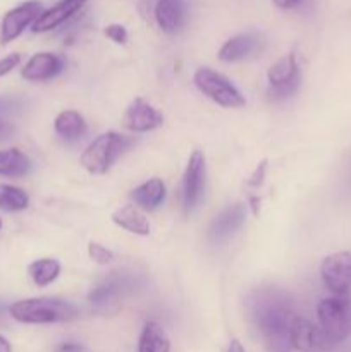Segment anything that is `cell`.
<instances>
[{
  "label": "cell",
  "instance_id": "ffe728a7",
  "mask_svg": "<svg viewBox=\"0 0 351 352\" xmlns=\"http://www.w3.org/2000/svg\"><path fill=\"white\" fill-rule=\"evenodd\" d=\"M54 129L58 138L65 141L81 140L88 131L85 117L76 110H62L54 120Z\"/></svg>",
  "mask_w": 351,
  "mask_h": 352
},
{
  "label": "cell",
  "instance_id": "4dcf8cb0",
  "mask_svg": "<svg viewBox=\"0 0 351 352\" xmlns=\"http://www.w3.org/2000/svg\"><path fill=\"white\" fill-rule=\"evenodd\" d=\"M274 2V6H277L279 9H295V7H298L299 3H301V0H272Z\"/></svg>",
  "mask_w": 351,
  "mask_h": 352
},
{
  "label": "cell",
  "instance_id": "3957f363",
  "mask_svg": "<svg viewBox=\"0 0 351 352\" xmlns=\"http://www.w3.org/2000/svg\"><path fill=\"white\" fill-rule=\"evenodd\" d=\"M133 143V138L123 136L116 131L103 133L86 146V150L79 157V164L88 174L103 175L112 168V165L119 160L124 151L129 150Z\"/></svg>",
  "mask_w": 351,
  "mask_h": 352
},
{
  "label": "cell",
  "instance_id": "f1b7e54d",
  "mask_svg": "<svg viewBox=\"0 0 351 352\" xmlns=\"http://www.w3.org/2000/svg\"><path fill=\"white\" fill-rule=\"evenodd\" d=\"M12 133H14L12 124L7 122V120H3V119H0V141L7 140V138H9Z\"/></svg>",
  "mask_w": 351,
  "mask_h": 352
},
{
  "label": "cell",
  "instance_id": "836d02e7",
  "mask_svg": "<svg viewBox=\"0 0 351 352\" xmlns=\"http://www.w3.org/2000/svg\"><path fill=\"white\" fill-rule=\"evenodd\" d=\"M258 203H260V199H257V198H253V196H251V206H253V213H257Z\"/></svg>",
  "mask_w": 351,
  "mask_h": 352
},
{
  "label": "cell",
  "instance_id": "9c48e42d",
  "mask_svg": "<svg viewBox=\"0 0 351 352\" xmlns=\"http://www.w3.org/2000/svg\"><path fill=\"white\" fill-rule=\"evenodd\" d=\"M41 12H43V7L38 0H28V2L10 9L3 16L2 24H0V43H10L17 36H21L28 26H33Z\"/></svg>",
  "mask_w": 351,
  "mask_h": 352
},
{
  "label": "cell",
  "instance_id": "4316f807",
  "mask_svg": "<svg viewBox=\"0 0 351 352\" xmlns=\"http://www.w3.org/2000/svg\"><path fill=\"white\" fill-rule=\"evenodd\" d=\"M21 64V55L19 54H9L3 58H0V78L6 74H9L10 71L17 67Z\"/></svg>",
  "mask_w": 351,
  "mask_h": 352
},
{
  "label": "cell",
  "instance_id": "1f68e13d",
  "mask_svg": "<svg viewBox=\"0 0 351 352\" xmlns=\"http://www.w3.org/2000/svg\"><path fill=\"white\" fill-rule=\"evenodd\" d=\"M0 352H12V346L6 337L0 336Z\"/></svg>",
  "mask_w": 351,
  "mask_h": 352
},
{
  "label": "cell",
  "instance_id": "cb8c5ba5",
  "mask_svg": "<svg viewBox=\"0 0 351 352\" xmlns=\"http://www.w3.org/2000/svg\"><path fill=\"white\" fill-rule=\"evenodd\" d=\"M30 205V196L21 188L0 184V210L3 212H21Z\"/></svg>",
  "mask_w": 351,
  "mask_h": 352
},
{
  "label": "cell",
  "instance_id": "ba28073f",
  "mask_svg": "<svg viewBox=\"0 0 351 352\" xmlns=\"http://www.w3.org/2000/svg\"><path fill=\"white\" fill-rule=\"evenodd\" d=\"M323 285L334 296H350L351 292V253L339 251L329 254L320 267Z\"/></svg>",
  "mask_w": 351,
  "mask_h": 352
},
{
  "label": "cell",
  "instance_id": "7c38bea8",
  "mask_svg": "<svg viewBox=\"0 0 351 352\" xmlns=\"http://www.w3.org/2000/svg\"><path fill=\"white\" fill-rule=\"evenodd\" d=\"M244 219H246V206H243L241 203L227 206V208L222 210V212L212 220V223H210L209 227L210 243L213 244L226 243L229 237H233L234 234L243 227Z\"/></svg>",
  "mask_w": 351,
  "mask_h": 352
},
{
  "label": "cell",
  "instance_id": "44dd1931",
  "mask_svg": "<svg viewBox=\"0 0 351 352\" xmlns=\"http://www.w3.org/2000/svg\"><path fill=\"white\" fill-rule=\"evenodd\" d=\"M138 352H171V340L157 322H148L143 327Z\"/></svg>",
  "mask_w": 351,
  "mask_h": 352
},
{
  "label": "cell",
  "instance_id": "83f0119b",
  "mask_svg": "<svg viewBox=\"0 0 351 352\" xmlns=\"http://www.w3.org/2000/svg\"><path fill=\"white\" fill-rule=\"evenodd\" d=\"M265 170H267V160H264L258 164V167L255 168V172L251 174V177L248 179V186H251V188H258V186H262V182H264V179H265Z\"/></svg>",
  "mask_w": 351,
  "mask_h": 352
},
{
  "label": "cell",
  "instance_id": "d6986e66",
  "mask_svg": "<svg viewBox=\"0 0 351 352\" xmlns=\"http://www.w3.org/2000/svg\"><path fill=\"white\" fill-rule=\"evenodd\" d=\"M165 195H167V191H165V184L162 182V179L153 177L134 188L131 192V198H133L134 205L140 206L143 212H151L164 203Z\"/></svg>",
  "mask_w": 351,
  "mask_h": 352
},
{
  "label": "cell",
  "instance_id": "7402d4cb",
  "mask_svg": "<svg viewBox=\"0 0 351 352\" xmlns=\"http://www.w3.org/2000/svg\"><path fill=\"white\" fill-rule=\"evenodd\" d=\"M31 170V160L17 148L0 151V175L21 177Z\"/></svg>",
  "mask_w": 351,
  "mask_h": 352
},
{
  "label": "cell",
  "instance_id": "f546056e",
  "mask_svg": "<svg viewBox=\"0 0 351 352\" xmlns=\"http://www.w3.org/2000/svg\"><path fill=\"white\" fill-rule=\"evenodd\" d=\"M55 352H88L85 349L83 346H79V344H62V346H58L57 349H55Z\"/></svg>",
  "mask_w": 351,
  "mask_h": 352
},
{
  "label": "cell",
  "instance_id": "30bf717a",
  "mask_svg": "<svg viewBox=\"0 0 351 352\" xmlns=\"http://www.w3.org/2000/svg\"><path fill=\"white\" fill-rule=\"evenodd\" d=\"M289 340H291L292 349L299 352H326L332 346L320 327L313 325L310 320L299 315H296L292 320Z\"/></svg>",
  "mask_w": 351,
  "mask_h": 352
},
{
  "label": "cell",
  "instance_id": "9a60e30c",
  "mask_svg": "<svg viewBox=\"0 0 351 352\" xmlns=\"http://www.w3.org/2000/svg\"><path fill=\"white\" fill-rule=\"evenodd\" d=\"M86 2L88 0H61L50 9L43 10L40 17L33 23L31 30H33V33H47V31L55 30L67 19H71L76 12H79Z\"/></svg>",
  "mask_w": 351,
  "mask_h": 352
},
{
  "label": "cell",
  "instance_id": "52a82bcc",
  "mask_svg": "<svg viewBox=\"0 0 351 352\" xmlns=\"http://www.w3.org/2000/svg\"><path fill=\"white\" fill-rule=\"evenodd\" d=\"M205 155H203V151L195 150L189 157L184 175H182V208H184V213H191L198 206L203 191H205Z\"/></svg>",
  "mask_w": 351,
  "mask_h": 352
},
{
  "label": "cell",
  "instance_id": "6da1fadb",
  "mask_svg": "<svg viewBox=\"0 0 351 352\" xmlns=\"http://www.w3.org/2000/svg\"><path fill=\"white\" fill-rule=\"evenodd\" d=\"M246 309L268 352L291 351L289 333L296 311L291 298L284 291L279 287L255 289L248 294Z\"/></svg>",
  "mask_w": 351,
  "mask_h": 352
},
{
  "label": "cell",
  "instance_id": "603a6c76",
  "mask_svg": "<svg viewBox=\"0 0 351 352\" xmlns=\"http://www.w3.org/2000/svg\"><path fill=\"white\" fill-rule=\"evenodd\" d=\"M28 272H30V277L34 285L47 287L61 274V263L54 258H40L28 267Z\"/></svg>",
  "mask_w": 351,
  "mask_h": 352
},
{
  "label": "cell",
  "instance_id": "5bb4252c",
  "mask_svg": "<svg viewBox=\"0 0 351 352\" xmlns=\"http://www.w3.org/2000/svg\"><path fill=\"white\" fill-rule=\"evenodd\" d=\"M62 71H64V60H62V57L50 54V52H40V54H34L26 62V65L21 71V76L26 81L43 82L57 78Z\"/></svg>",
  "mask_w": 351,
  "mask_h": 352
},
{
  "label": "cell",
  "instance_id": "d590c367",
  "mask_svg": "<svg viewBox=\"0 0 351 352\" xmlns=\"http://www.w3.org/2000/svg\"><path fill=\"white\" fill-rule=\"evenodd\" d=\"M0 229H2V219H0Z\"/></svg>",
  "mask_w": 351,
  "mask_h": 352
},
{
  "label": "cell",
  "instance_id": "5b68a950",
  "mask_svg": "<svg viewBox=\"0 0 351 352\" xmlns=\"http://www.w3.org/2000/svg\"><path fill=\"white\" fill-rule=\"evenodd\" d=\"M193 81H195V86L200 93H203L206 98H210L224 109H240L246 103L244 96L231 82V79L220 72L213 71V69L200 67L193 76Z\"/></svg>",
  "mask_w": 351,
  "mask_h": 352
},
{
  "label": "cell",
  "instance_id": "ac0fdd59",
  "mask_svg": "<svg viewBox=\"0 0 351 352\" xmlns=\"http://www.w3.org/2000/svg\"><path fill=\"white\" fill-rule=\"evenodd\" d=\"M129 287L126 277H120V275H110V277L103 278L100 284H96L95 287L89 291L88 301L92 306H96V308H102V306L110 305V302L116 301L119 296L124 294V291Z\"/></svg>",
  "mask_w": 351,
  "mask_h": 352
},
{
  "label": "cell",
  "instance_id": "7a4b0ae2",
  "mask_svg": "<svg viewBox=\"0 0 351 352\" xmlns=\"http://www.w3.org/2000/svg\"><path fill=\"white\" fill-rule=\"evenodd\" d=\"M9 315L16 322L28 325H47V323H69L79 316L76 305L62 299L31 298L10 305Z\"/></svg>",
  "mask_w": 351,
  "mask_h": 352
},
{
  "label": "cell",
  "instance_id": "4fadbf2b",
  "mask_svg": "<svg viewBox=\"0 0 351 352\" xmlns=\"http://www.w3.org/2000/svg\"><path fill=\"white\" fill-rule=\"evenodd\" d=\"M264 48V40L260 34L255 33H241L229 38L219 50V60L226 64L233 62L246 60V58L258 55Z\"/></svg>",
  "mask_w": 351,
  "mask_h": 352
},
{
  "label": "cell",
  "instance_id": "d4e9b609",
  "mask_svg": "<svg viewBox=\"0 0 351 352\" xmlns=\"http://www.w3.org/2000/svg\"><path fill=\"white\" fill-rule=\"evenodd\" d=\"M88 256L95 261L96 265H109L114 261V253L105 248L103 244L96 243V241H89L88 243Z\"/></svg>",
  "mask_w": 351,
  "mask_h": 352
},
{
  "label": "cell",
  "instance_id": "d6a6232c",
  "mask_svg": "<svg viewBox=\"0 0 351 352\" xmlns=\"http://www.w3.org/2000/svg\"><path fill=\"white\" fill-rule=\"evenodd\" d=\"M227 352H244V347L241 346L240 340H233V342L229 344V349Z\"/></svg>",
  "mask_w": 351,
  "mask_h": 352
},
{
  "label": "cell",
  "instance_id": "484cf974",
  "mask_svg": "<svg viewBox=\"0 0 351 352\" xmlns=\"http://www.w3.org/2000/svg\"><path fill=\"white\" fill-rule=\"evenodd\" d=\"M105 36L112 40L114 43L124 45L127 41V31L123 24H109L105 28Z\"/></svg>",
  "mask_w": 351,
  "mask_h": 352
},
{
  "label": "cell",
  "instance_id": "e0dca14e",
  "mask_svg": "<svg viewBox=\"0 0 351 352\" xmlns=\"http://www.w3.org/2000/svg\"><path fill=\"white\" fill-rule=\"evenodd\" d=\"M112 222L120 229L127 230L136 236L150 234V220L147 219L143 210L136 205H124L112 213Z\"/></svg>",
  "mask_w": 351,
  "mask_h": 352
},
{
  "label": "cell",
  "instance_id": "8992f818",
  "mask_svg": "<svg viewBox=\"0 0 351 352\" xmlns=\"http://www.w3.org/2000/svg\"><path fill=\"white\" fill-rule=\"evenodd\" d=\"M268 96L270 100H284L299 86V67L296 54H288L268 67Z\"/></svg>",
  "mask_w": 351,
  "mask_h": 352
},
{
  "label": "cell",
  "instance_id": "e575fe53",
  "mask_svg": "<svg viewBox=\"0 0 351 352\" xmlns=\"http://www.w3.org/2000/svg\"><path fill=\"white\" fill-rule=\"evenodd\" d=\"M3 318H6V308L0 305V323H3Z\"/></svg>",
  "mask_w": 351,
  "mask_h": 352
},
{
  "label": "cell",
  "instance_id": "8fae6325",
  "mask_svg": "<svg viewBox=\"0 0 351 352\" xmlns=\"http://www.w3.org/2000/svg\"><path fill=\"white\" fill-rule=\"evenodd\" d=\"M164 124V116L143 98H134L123 116V126L131 133H148Z\"/></svg>",
  "mask_w": 351,
  "mask_h": 352
},
{
  "label": "cell",
  "instance_id": "277c9868",
  "mask_svg": "<svg viewBox=\"0 0 351 352\" xmlns=\"http://www.w3.org/2000/svg\"><path fill=\"white\" fill-rule=\"evenodd\" d=\"M320 329L332 344L343 342L351 336V298L330 296L317 306Z\"/></svg>",
  "mask_w": 351,
  "mask_h": 352
},
{
  "label": "cell",
  "instance_id": "2e32d148",
  "mask_svg": "<svg viewBox=\"0 0 351 352\" xmlns=\"http://www.w3.org/2000/svg\"><path fill=\"white\" fill-rule=\"evenodd\" d=\"M155 21L164 33H178L186 21V2L184 0H157Z\"/></svg>",
  "mask_w": 351,
  "mask_h": 352
}]
</instances>
